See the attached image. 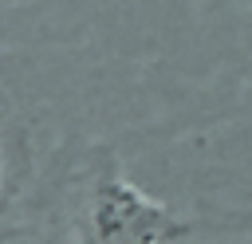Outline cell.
<instances>
[{
    "mask_svg": "<svg viewBox=\"0 0 252 244\" xmlns=\"http://www.w3.org/2000/svg\"><path fill=\"white\" fill-rule=\"evenodd\" d=\"M83 220L87 224L79 228V236L87 240H181L193 232L189 220L134 189L118 173V161L106 146H94L91 153Z\"/></svg>",
    "mask_w": 252,
    "mask_h": 244,
    "instance_id": "obj_1",
    "label": "cell"
},
{
    "mask_svg": "<svg viewBox=\"0 0 252 244\" xmlns=\"http://www.w3.org/2000/svg\"><path fill=\"white\" fill-rule=\"evenodd\" d=\"M12 193V153H8V138H4V118H0V205Z\"/></svg>",
    "mask_w": 252,
    "mask_h": 244,
    "instance_id": "obj_2",
    "label": "cell"
}]
</instances>
